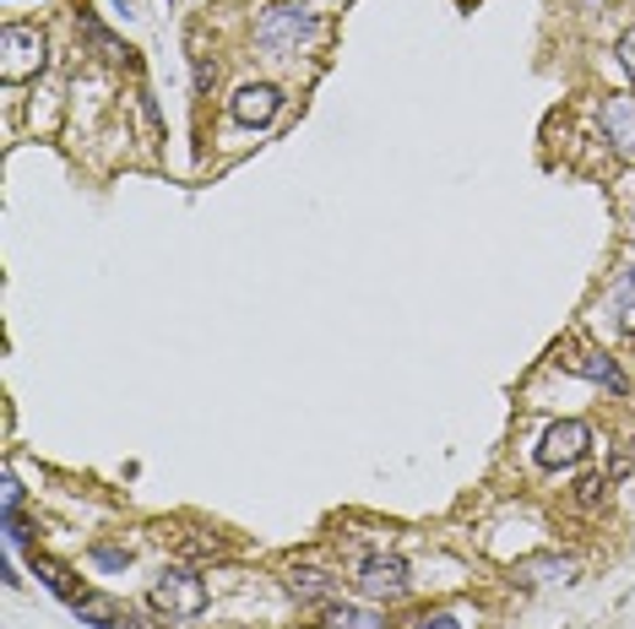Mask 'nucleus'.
<instances>
[{
  "label": "nucleus",
  "mask_w": 635,
  "mask_h": 629,
  "mask_svg": "<svg viewBox=\"0 0 635 629\" xmlns=\"http://www.w3.org/2000/svg\"><path fill=\"white\" fill-rule=\"evenodd\" d=\"M289 591H294L299 602H326V597L338 591V576L321 570V564H294V570H289Z\"/></svg>",
  "instance_id": "1a4fd4ad"
},
{
  "label": "nucleus",
  "mask_w": 635,
  "mask_h": 629,
  "mask_svg": "<svg viewBox=\"0 0 635 629\" xmlns=\"http://www.w3.org/2000/svg\"><path fill=\"white\" fill-rule=\"evenodd\" d=\"M521 581H570V564L565 559H527Z\"/></svg>",
  "instance_id": "4468645a"
},
{
  "label": "nucleus",
  "mask_w": 635,
  "mask_h": 629,
  "mask_svg": "<svg viewBox=\"0 0 635 629\" xmlns=\"http://www.w3.org/2000/svg\"><path fill=\"white\" fill-rule=\"evenodd\" d=\"M77 22H82V39L92 43L98 55H109V60H126V55H130V49H120V43H115L109 33H104V28H98V17H92L87 6H82V17H77Z\"/></svg>",
  "instance_id": "f8f14e48"
},
{
  "label": "nucleus",
  "mask_w": 635,
  "mask_h": 629,
  "mask_svg": "<svg viewBox=\"0 0 635 629\" xmlns=\"http://www.w3.org/2000/svg\"><path fill=\"white\" fill-rule=\"evenodd\" d=\"M43 71V33L39 28H22V22H6L0 28V82H28Z\"/></svg>",
  "instance_id": "7ed1b4c3"
},
{
  "label": "nucleus",
  "mask_w": 635,
  "mask_h": 629,
  "mask_svg": "<svg viewBox=\"0 0 635 629\" xmlns=\"http://www.w3.org/2000/svg\"><path fill=\"white\" fill-rule=\"evenodd\" d=\"M321 629H391V625L381 613H370V608H326Z\"/></svg>",
  "instance_id": "9b49d317"
},
{
  "label": "nucleus",
  "mask_w": 635,
  "mask_h": 629,
  "mask_svg": "<svg viewBox=\"0 0 635 629\" xmlns=\"http://www.w3.org/2000/svg\"><path fill=\"white\" fill-rule=\"evenodd\" d=\"M33 576H39V581H43L49 591H55L60 602H71V608H82L87 597H92V591H87L82 581H77L71 570H66V564H55V559H43V553H33Z\"/></svg>",
  "instance_id": "6e6552de"
},
{
  "label": "nucleus",
  "mask_w": 635,
  "mask_h": 629,
  "mask_svg": "<svg viewBox=\"0 0 635 629\" xmlns=\"http://www.w3.org/2000/svg\"><path fill=\"white\" fill-rule=\"evenodd\" d=\"M614 309H619V321L635 332V266H625V272L614 277Z\"/></svg>",
  "instance_id": "ddd939ff"
},
{
  "label": "nucleus",
  "mask_w": 635,
  "mask_h": 629,
  "mask_svg": "<svg viewBox=\"0 0 635 629\" xmlns=\"http://www.w3.org/2000/svg\"><path fill=\"white\" fill-rule=\"evenodd\" d=\"M593 451V429L582 419H559L544 429V440H538V466H576L582 456Z\"/></svg>",
  "instance_id": "20e7f679"
},
{
  "label": "nucleus",
  "mask_w": 635,
  "mask_h": 629,
  "mask_svg": "<svg viewBox=\"0 0 635 629\" xmlns=\"http://www.w3.org/2000/svg\"><path fill=\"white\" fill-rule=\"evenodd\" d=\"M126 559H130L126 548H115V543H104V548H98V564H104V570H120Z\"/></svg>",
  "instance_id": "a211bd4d"
},
{
  "label": "nucleus",
  "mask_w": 635,
  "mask_h": 629,
  "mask_svg": "<svg viewBox=\"0 0 635 629\" xmlns=\"http://www.w3.org/2000/svg\"><path fill=\"white\" fill-rule=\"evenodd\" d=\"M212 82H217V66H212V60H196V87L207 92Z\"/></svg>",
  "instance_id": "aec40b11"
},
{
  "label": "nucleus",
  "mask_w": 635,
  "mask_h": 629,
  "mask_svg": "<svg viewBox=\"0 0 635 629\" xmlns=\"http://www.w3.org/2000/svg\"><path fill=\"white\" fill-rule=\"evenodd\" d=\"M603 489H608V478H582V483H576V494H582V504L603 500Z\"/></svg>",
  "instance_id": "f3484780"
},
{
  "label": "nucleus",
  "mask_w": 635,
  "mask_h": 629,
  "mask_svg": "<svg viewBox=\"0 0 635 629\" xmlns=\"http://www.w3.org/2000/svg\"><path fill=\"white\" fill-rule=\"evenodd\" d=\"M597 126H603V141H608L625 164H635V98L631 92H608L603 109H597Z\"/></svg>",
  "instance_id": "423d86ee"
},
{
  "label": "nucleus",
  "mask_w": 635,
  "mask_h": 629,
  "mask_svg": "<svg viewBox=\"0 0 635 629\" xmlns=\"http://www.w3.org/2000/svg\"><path fill=\"white\" fill-rule=\"evenodd\" d=\"M353 587L364 591L370 602H391V597H402V591H408V564H402L397 553H370V559H359Z\"/></svg>",
  "instance_id": "39448f33"
},
{
  "label": "nucleus",
  "mask_w": 635,
  "mask_h": 629,
  "mask_svg": "<svg viewBox=\"0 0 635 629\" xmlns=\"http://www.w3.org/2000/svg\"><path fill=\"white\" fill-rule=\"evenodd\" d=\"M619 66L631 71V82H635V28L625 33V39H619Z\"/></svg>",
  "instance_id": "6ab92c4d"
},
{
  "label": "nucleus",
  "mask_w": 635,
  "mask_h": 629,
  "mask_svg": "<svg viewBox=\"0 0 635 629\" xmlns=\"http://www.w3.org/2000/svg\"><path fill=\"white\" fill-rule=\"evenodd\" d=\"M185 553H190V559H223V538L190 532V538H185Z\"/></svg>",
  "instance_id": "dca6fc26"
},
{
  "label": "nucleus",
  "mask_w": 635,
  "mask_h": 629,
  "mask_svg": "<svg viewBox=\"0 0 635 629\" xmlns=\"http://www.w3.org/2000/svg\"><path fill=\"white\" fill-rule=\"evenodd\" d=\"M321 33V17L315 11H304V6H272V11H261L255 17V43L266 49V55H294L299 43H310Z\"/></svg>",
  "instance_id": "f03ea898"
},
{
  "label": "nucleus",
  "mask_w": 635,
  "mask_h": 629,
  "mask_svg": "<svg viewBox=\"0 0 635 629\" xmlns=\"http://www.w3.org/2000/svg\"><path fill=\"white\" fill-rule=\"evenodd\" d=\"M228 109H234V120H240V126H272V115L283 109V92H277L272 82H251V87H240V92H234V104H228Z\"/></svg>",
  "instance_id": "0eeeda50"
},
{
  "label": "nucleus",
  "mask_w": 635,
  "mask_h": 629,
  "mask_svg": "<svg viewBox=\"0 0 635 629\" xmlns=\"http://www.w3.org/2000/svg\"><path fill=\"white\" fill-rule=\"evenodd\" d=\"M570 370H576V375H587V380H603V385H608V391H619V396L631 391L625 370H619L608 353H582V358H570Z\"/></svg>",
  "instance_id": "9d476101"
},
{
  "label": "nucleus",
  "mask_w": 635,
  "mask_h": 629,
  "mask_svg": "<svg viewBox=\"0 0 635 629\" xmlns=\"http://www.w3.org/2000/svg\"><path fill=\"white\" fill-rule=\"evenodd\" d=\"M164 619L174 625H190V619H202L207 613V581L190 570V564H169L158 581H153V597H147Z\"/></svg>",
  "instance_id": "f257e3e1"
},
{
  "label": "nucleus",
  "mask_w": 635,
  "mask_h": 629,
  "mask_svg": "<svg viewBox=\"0 0 635 629\" xmlns=\"http://www.w3.org/2000/svg\"><path fill=\"white\" fill-rule=\"evenodd\" d=\"M391 629H462V619L451 608H440V613H413V619H402V625H391Z\"/></svg>",
  "instance_id": "2eb2a0df"
}]
</instances>
